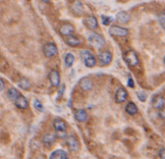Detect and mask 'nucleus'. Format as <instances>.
I'll use <instances>...</instances> for the list:
<instances>
[{"mask_svg":"<svg viewBox=\"0 0 165 159\" xmlns=\"http://www.w3.org/2000/svg\"><path fill=\"white\" fill-rule=\"evenodd\" d=\"M85 23H86V25L87 27L89 29H96L98 27V20L97 19H96L95 17H93V16H91V17H89L86 19V20H85Z\"/></svg>","mask_w":165,"mask_h":159,"instance_id":"aec40b11","label":"nucleus"},{"mask_svg":"<svg viewBox=\"0 0 165 159\" xmlns=\"http://www.w3.org/2000/svg\"><path fill=\"white\" fill-rule=\"evenodd\" d=\"M15 107L20 109V110H26L28 108L27 99H26L24 96H22V95H19V96L18 97V99L15 101Z\"/></svg>","mask_w":165,"mask_h":159,"instance_id":"dca6fc26","label":"nucleus"},{"mask_svg":"<svg viewBox=\"0 0 165 159\" xmlns=\"http://www.w3.org/2000/svg\"><path fill=\"white\" fill-rule=\"evenodd\" d=\"M49 159H69V155L65 150H56L50 154Z\"/></svg>","mask_w":165,"mask_h":159,"instance_id":"f3484780","label":"nucleus"},{"mask_svg":"<svg viewBox=\"0 0 165 159\" xmlns=\"http://www.w3.org/2000/svg\"><path fill=\"white\" fill-rule=\"evenodd\" d=\"M18 84H19V87H21L22 89H29L30 88V83L28 80H26V79H21L19 80V81L18 82Z\"/></svg>","mask_w":165,"mask_h":159,"instance_id":"393cba45","label":"nucleus"},{"mask_svg":"<svg viewBox=\"0 0 165 159\" xmlns=\"http://www.w3.org/2000/svg\"><path fill=\"white\" fill-rule=\"evenodd\" d=\"M49 82L51 83L52 87H58L60 86V82H61V78H60V74L57 70H52L49 75Z\"/></svg>","mask_w":165,"mask_h":159,"instance_id":"6e6552de","label":"nucleus"},{"mask_svg":"<svg viewBox=\"0 0 165 159\" xmlns=\"http://www.w3.org/2000/svg\"><path fill=\"white\" fill-rule=\"evenodd\" d=\"M114 20L112 17H107V16H102V23L103 25H109Z\"/></svg>","mask_w":165,"mask_h":159,"instance_id":"bb28decb","label":"nucleus"},{"mask_svg":"<svg viewBox=\"0 0 165 159\" xmlns=\"http://www.w3.org/2000/svg\"><path fill=\"white\" fill-rule=\"evenodd\" d=\"M157 155L160 159H165V150H164V147L159 148V150L157 151Z\"/></svg>","mask_w":165,"mask_h":159,"instance_id":"c756f323","label":"nucleus"},{"mask_svg":"<svg viewBox=\"0 0 165 159\" xmlns=\"http://www.w3.org/2000/svg\"><path fill=\"white\" fill-rule=\"evenodd\" d=\"M19 95L20 94H19V90L15 87H11L7 90V96L10 100H12V101H15Z\"/></svg>","mask_w":165,"mask_h":159,"instance_id":"412c9836","label":"nucleus"},{"mask_svg":"<svg viewBox=\"0 0 165 159\" xmlns=\"http://www.w3.org/2000/svg\"><path fill=\"white\" fill-rule=\"evenodd\" d=\"M126 112L130 115H134L138 112V108L133 102H129L126 106Z\"/></svg>","mask_w":165,"mask_h":159,"instance_id":"4be33fe9","label":"nucleus"},{"mask_svg":"<svg viewBox=\"0 0 165 159\" xmlns=\"http://www.w3.org/2000/svg\"><path fill=\"white\" fill-rule=\"evenodd\" d=\"M137 97L142 102H145L147 100V95L144 92H137Z\"/></svg>","mask_w":165,"mask_h":159,"instance_id":"c85d7f7f","label":"nucleus"},{"mask_svg":"<svg viewBox=\"0 0 165 159\" xmlns=\"http://www.w3.org/2000/svg\"><path fill=\"white\" fill-rule=\"evenodd\" d=\"M72 12L76 15H82L83 14V7H82V4L79 2V1H76V3L73 4L72 6Z\"/></svg>","mask_w":165,"mask_h":159,"instance_id":"5701e85b","label":"nucleus"},{"mask_svg":"<svg viewBox=\"0 0 165 159\" xmlns=\"http://www.w3.org/2000/svg\"><path fill=\"white\" fill-rule=\"evenodd\" d=\"M44 55L46 57H52L57 55V47L54 43H46L44 46Z\"/></svg>","mask_w":165,"mask_h":159,"instance_id":"0eeeda50","label":"nucleus"},{"mask_svg":"<svg viewBox=\"0 0 165 159\" xmlns=\"http://www.w3.org/2000/svg\"><path fill=\"white\" fill-rule=\"evenodd\" d=\"M93 86H94L93 81L89 78H83L82 80H80V82H79V87H80V88L84 91L91 90L93 88Z\"/></svg>","mask_w":165,"mask_h":159,"instance_id":"9b49d317","label":"nucleus"},{"mask_svg":"<svg viewBox=\"0 0 165 159\" xmlns=\"http://www.w3.org/2000/svg\"><path fill=\"white\" fill-rule=\"evenodd\" d=\"M152 103H153V107L157 109V110H162L164 107V98L162 95H156L153 96V100H152Z\"/></svg>","mask_w":165,"mask_h":159,"instance_id":"ddd939ff","label":"nucleus"},{"mask_svg":"<svg viewBox=\"0 0 165 159\" xmlns=\"http://www.w3.org/2000/svg\"><path fill=\"white\" fill-rule=\"evenodd\" d=\"M65 141H66V145L69 147V150L73 151V152L78 151V150H79V143H78V140L73 135L66 136Z\"/></svg>","mask_w":165,"mask_h":159,"instance_id":"7ed1b4c3","label":"nucleus"},{"mask_svg":"<svg viewBox=\"0 0 165 159\" xmlns=\"http://www.w3.org/2000/svg\"><path fill=\"white\" fill-rule=\"evenodd\" d=\"M33 106L36 110H38L39 112H44V106H42V102L39 99H34L33 100Z\"/></svg>","mask_w":165,"mask_h":159,"instance_id":"a878e982","label":"nucleus"},{"mask_svg":"<svg viewBox=\"0 0 165 159\" xmlns=\"http://www.w3.org/2000/svg\"><path fill=\"white\" fill-rule=\"evenodd\" d=\"M127 86H129L130 87L133 88L134 87V83H133V80H132L130 77L129 78V80H127Z\"/></svg>","mask_w":165,"mask_h":159,"instance_id":"7c9ffc66","label":"nucleus"},{"mask_svg":"<svg viewBox=\"0 0 165 159\" xmlns=\"http://www.w3.org/2000/svg\"><path fill=\"white\" fill-rule=\"evenodd\" d=\"M109 33L116 37H125L129 34V30L125 27H121L118 25H112L109 28Z\"/></svg>","mask_w":165,"mask_h":159,"instance_id":"39448f33","label":"nucleus"},{"mask_svg":"<svg viewBox=\"0 0 165 159\" xmlns=\"http://www.w3.org/2000/svg\"><path fill=\"white\" fill-rule=\"evenodd\" d=\"M127 98V92L125 88L120 87L117 89V91L115 93V100L117 103H124L126 101Z\"/></svg>","mask_w":165,"mask_h":159,"instance_id":"9d476101","label":"nucleus"},{"mask_svg":"<svg viewBox=\"0 0 165 159\" xmlns=\"http://www.w3.org/2000/svg\"><path fill=\"white\" fill-rule=\"evenodd\" d=\"M125 61L130 66H135L139 63V58H138L136 52L134 51H129L124 55Z\"/></svg>","mask_w":165,"mask_h":159,"instance_id":"20e7f679","label":"nucleus"},{"mask_svg":"<svg viewBox=\"0 0 165 159\" xmlns=\"http://www.w3.org/2000/svg\"><path fill=\"white\" fill-rule=\"evenodd\" d=\"M99 63L102 65H108L112 61V54L109 51H103L98 55Z\"/></svg>","mask_w":165,"mask_h":159,"instance_id":"423d86ee","label":"nucleus"},{"mask_svg":"<svg viewBox=\"0 0 165 159\" xmlns=\"http://www.w3.org/2000/svg\"><path fill=\"white\" fill-rule=\"evenodd\" d=\"M64 90H65V84H62V86H61V89H60V95H59V96L61 97L62 96V95H63V92H64Z\"/></svg>","mask_w":165,"mask_h":159,"instance_id":"473e14b6","label":"nucleus"},{"mask_svg":"<svg viewBox=\"0 0 165 159\" xmlns=\"http://www.w3.org/2000/svg\"><path fill=\"white\" fill-rule=\"evenodd\" d=\"M74 118H76V119L77 121H79V122H83V121L86 120L87 118V113L86 111L83 110V109H80V110H77L76 114H74Z\"/></svg>","mask_w":165,"mask_h":159,"instance_id":"6ab92c4d","label":"nucleus"},{"mask_svg":"<svg viewBox=\"0 0 165 159\" xmlns=\"http://www.w3.org/2000/svg\"><path fill=\"white\" fill-rule=\"evenodd\" d=\"M4 87H5V83H4V82L2 81V80L0 79V91L3 90V89H4Z\"/></svg>","mask_w":165,"mask_h":159,"instance_id":"2f4dec72","label":"nucleus"},{"mask_svg":"<svg viewBox=\"0 0 165 159\" xmlns=\"http://www.w3.org/2000/svg\"><path fill=\"white\" fill-rule=\"evenodd\" d=\"M65 42H66V44L69 45L70 47H77L80 45V40L74 35H71V36L67 37Z\"/></svg>","mask_w":165,"mask_h":159,"instance_id":"a211bd4d","label":"nucleus"},{"mask_svg":"<svg viewBox=\"0 0 165 159\" xmlns=\"http://www.w3.org/2000/svg\"><path fill=\"white\" fill-rule=\"evenodd\" d=\"M116 20L119 23H127L130 20V15L126 11H121L117 13L116 15Z\"/></svg>","mask_w":165,"mask_h":159,"instance_id":"4468645a","label":"nucleus"},{"mask_svg":"<svg viewBox=\"0 0 165 159\" xmlns=\"http://www.w3.org/2000/svg\"><path fill=\"white\" fill-rule=\"evenodd\" d=\"M53 127H54V129L57 133H64V132L66 131L67 125H66V122L62 118H55L54 121H53Z\"/></svg>","mask_w":165,"mask_h":159,"instance_id":"1a4fd4ad","label":"nucleus"},{"mask_svg":"<svg viewBox=\"0 0 165 159\" xmlns=\"http://www.w3.org/2000/svg\"><path fill=\"white\" fill-rule=\"evenodd\" d=\"M88 41L93 47L97 48V49H102L105 44L103 37L100 34L95 33V32H92L88 35Z\"/></svg>","mask_w":165,"mask_h":159,"instance_id":"f03ea898","label":"nucleus"},{"mask_svg":"<svg viewBox=\"0 0 165 159\" xmlns=\"http://www.w3.org/2000/svg\"><path fill=\"white\" fill-rule=\"evenodd\" d=\"M74 31V27L70 24V23H66V24H63L61 25V27L59 28V32L62 36H65V37H69L72 35Z\"/></svg>","mask_w":165,"mask_h":159,"instance_id":"f8f14e48","label":"nucleus"},{"mask_svg":"<svg viewBox=\"0 0 165 159\" xmlns=\"http://www.w3.org/2000/svg\"><path fill=\"white\" fill-rule=\"evenodd\" d=\"M36 159H45V157L44 156H40V157H37Z\"/></svg>","mask_w":165,"mask_h":159,"instance_id":"72a5a7b5","label":"nucleus"},{"mask_svg":"<svg viewBox=\"0 0 165 159\" xmlns=\"http://www.w3.org/2000/svg\"><path fill=\"white\" fill-rule=\"evenodd\" d=\"M74 62V55L71 52H68L65 55V64L66 67H71Z\"/></svg>","mask_w":165,"mask_h":159,"instance_id":"b1692460","label":"nucleus"},{"mask_svg":"<svg viewBox=\"0 0 165 159\" xmlns=\"http://www.w3.org/2000/svg\"><path fill=\"white\" fill-rule=\"evenodd\" d=\"M56 140V135L52 134V133H45L42 138V144L46 147H49L51 145L54 144V142Z\"/></svg>","mask_w":165,"mask_h":159,"instance_id":"2eb2a0df","label":"nucleus"},{"mask_svg":"<svg viewBox=\"0 0 165 159\" xmlns=\"http://www.w3.org/2000/svg\"><path fill=\"white\" fill-rule=\"evenodd\" d=\"M80 57L83 61V63L85 64V66L88 68H92L96 65V57L95 55L92 54L91 51L88 50H82L80 51Z\"/></svg>","mask_w":165,"mask_h":159,"instance_id":"f257e3e1","label":"nucleus"},{"mask_svg":"<svg viewBox=\"0 0 165 159\" xmlns=\"http://www.w3.org/2000/svg\"><path fill=\"white\" fill-rule=\"evenodd\" d=\"M157 19H158L159 23H160V25H161V27L164 28V19H165V16H164V14H163V13H160V14L158 15Z\"/></svg>","mask_w":165,"mask_h":159,"instance_id":"cd10ccee","label":"nucleus"}]
</instances>
